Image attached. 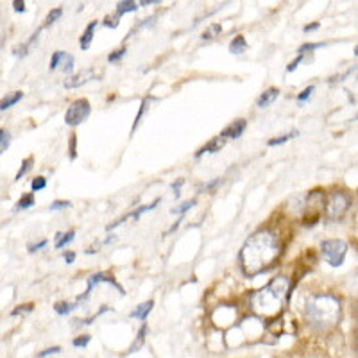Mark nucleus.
<instances>
[{"label": "nucleus", "instance_id": "obj_1", "mask_svg": "<svg viewBox=\"0 0 358 358\" xmlns=\"http://www.w3.org/2000/svg\"><path fill=\"white\" fill-rule=\"evenodd\" d=\"M281 245L278 236L270 231H258L245 242L240 249L238 260L245 276H258L270 269L280 258Z\"/></svg>", "mask_w": 358, "mask_h": 358}, {"label": "nucleus", "instance_id": "obj_2", "mask_svg": "<svg viewBox=\"0 0 358 358\" xmlns=\"http://www.w3.org/2000/svg\"><path fill=\"white\" fill-rule=\"evenodd\" d=\"M304 314L314 328H329L340 319V303L335 295L317 294L306 301Z\"/></svg>", "mask_w": 358, "mask_h": 358}, {"label": "nucleus", "instance_id": "obj_3", "mask_svg": "<svg viewBox=\"0 0 358 358\" xmlns=\"http://www.w3.org/2000/svg\"><path fill=\"white\" fill-rule=\"evenodd\" d=\"M287 290H289V280H287L285 276L274 278L267 287H263L260 292H256V294L251 297L253 310L260 315L276 314V312L280 310L281 299H283V295L287 294Z\"/></svg>", "mask_w": 358, "mask_h": 358}, {"label": "nucleus", "instance_id": "obj_4", "mask_svg": "<svg viewBox=\"0 0 358 358\" xmlns=\"http://www.w3.org/2000/svg\"><path fill=\"white\" fill-rule=\"evenodd\" d=\"M321 255H323V260L328 261L331 267H340L348 255V244L340 238L324 240L321 244Z\"/></svg>", "mask_w": 358, "mask_h": 358}, {"label": "nucleus", "instance_id": "obj_5", "mask_svg": "<svg viewBox=\"0 0 358 358\" xmlns=\"http://www.w3.org/2000/svg\"><path fill=\"white\" fill-rule=\"evenodd\" d=\"M349 204H351V199L346 194H342V192H333L328 197V201H326L324 215H326L328 221H340L346 215V211L349 210Z\"/></svg>", "mask_w": 358, "mask_h": 358}, {"label": "nucleus", "instance_id": "obj_6", "mask_svg": "<svg viewBox=\"0 0 358 358\" xmlns=\"http://www.w3.org/2000/svg\"><path fill=\"white\" fill-rule=\"evenodd\" d=\"M92 113V106L86 98H77L74 102L70 104L68 109H66V113H65V122L68 124V126H79V124H83L86 118L90 117Z\"/></svg>", "mask_w": 358, "mask_h": 358}, {"label": "nucleus", "instance_id": "obj_7", "mask_svg": "<svg viewBox=\"0 0 358 358\" xmlns=\"http://www.w3.org/2000/svg\"><path fill=\"white\" fill-rule=\"evenodd\" d=\"M160 204V199H156V201H152L151 204H147V206H142V208H138V210H134V211H131V213H128V215H124V217H120L118 221H115L113 224H109L108 226V231H111V229H115L117 226H120V224H124V222H128L129 219H132V221H138L140 217H142V213H145V211H151V210H154V208Z\"/></svg>", "mask_w": 358, "mask_h": 358}, {"label": "nucleus", "instance_id": "obj_8", "mask_svg": "<svg viewBox=\"0 0 358 358\" xmlns=\"http://www.w3.org/2000/svg\"><path fill=\"white\" fill-rule=\"evenodd\" d=\"M94 70H83V72H79V74L72 75V77L65 79L63 86L66 90H74V88H79V86H83V84H86L88 81H92L94 79Z\"/></svg>", "mask_w": 358, "mask_h": 358}, {"label": "nucleus", "instance_id": "obj_9", "mask_svg": "<svg viewBox=\"0 0 358 358\" xmlns=\"http://www.w3.org/2000/svg\"><path fill=\"white\" fill-rule=\"evenodd\" d=\"M245 126H247V122H245L244 118H238L235 122H231L226 129H222L221 136L224 138V140H226V138H240L242 132L245 131Z\"/></svg>", "mask_w": 358, "mask_h": 358}, {"label": "nucleus", "instance_id": "obj_10", "mask_svg": "<svg viewBox=\"0 0 358 358\" xmlns=\"http://www.w3.org/2000/svg\"><path fill=\"white\" fill-rule=\"evenodd\" d=\"M224 143H226V140H224L221 134H219V136H215V138H211V140L206 143V145H204V147H201L199 151H197L195 158H201L202 154H206V152H219V151H222Z\"/></svg>", "mask_w": 358, "mask_h": 358}, {"label": "nucleus", "instance_id": "obj_11", "mask_svg": "<svg viewBox=\"0 0 358 358\" xmlns=\"http://www.w3.org/2000/svg\"><path fill=\"white\" fill-rule=\"evenodd\" d=\"M278 97H280V90L278 88L265 90L263 94L258 97V100H256V106H258V108H267V106H270Z\"/></svg>", "mask_w": 358, "mask_h": 358}, {"label": "nucleus", "instance_id": "obj_12", "mask_svg": "<svg viewBox=\"0 0 358 358\" xmlns=\"http://www.w3.org/2000/svg\"><path fill=\"white\" fill-rule=\"evenodd\" d=\"M95 29H97V22H90L88 25H86V29H84L83 36H81V39H79V45H81V49L83 50H88L90 49V43H92V39H94V34H95Z\"/></svg>", "mask_w": 358, "mask_h": 358}, {"label": "nucleus", "instance_id": "obj_13", "mask_svg": "<svg viewBox=\"0 0 358 358\" xmlns=\"http://www.w3.org/2000/svg\"><path fill=\"white\" fill-rule=\"evenodd\" d=\"M39 33H41V29H38L34 33V34L31 36V39L29 41H27V43H24V45H18V47H15V50H13V54L15 56H22V58H24V56H27L31 52V49H33V47H34V43L36 41H38V36H39Z\"/></svg>", "mask_w": 358, "mask_h": 358}, {"label": "nucleus", "instance_id": "obj_14", "mask_svg": "<svg viewBox=\"0 0 358 358\" xmlns=\"http://www.w3.org/2000/svg\"><path fill=\"white\" fill-rule=\"evenodd\" d=\"M152 306H154V301H145V303H142V304H138L136 306V310H132L131 312V317L132 319H142V321H145L147 319V315H149V312L152 310Z\"/></svg>", "mask_w": 358, "mask_h": 358}, {"label": "nucleus", "instance_id": "obj_15", "mask_svg": "<svg viewBox=\"0 0 358 358\" xmlns=\"http://www.w3.org/2000/svg\"><path fill=\"white\" fill-rule=\"evenodd\" d=\"M74 236H75V231L74 229L66 231V233H56V236H54V247H56V249H63L65 245L70 244V242L74 240Z\"/></svg>", "mask_w": 358, "mask_h": 358}, {"label": "nucleus", "instance_id": "obj_16", "mask_svg": "<svg viewBox=\"0 0 358 358\" xmlns=\"http://www.w3.org/2000/svg\"><path fill=\"white\" fill-rule=\"evenodd\" d=\"M247 50V41H245V38L242 34L235 36V38L231 39L229 43V52L231 54H242V52H245Z\"/></svg>", "mask_w": 358, "mask_h": 358}, {"label": "nucleus", "instance_id": "obj_17", "mask_svg": "<svg viewBox=\"0 0 358 358\" xmlns=\"http://www.w3.org/2000/svg\"><path fill=\"white\" fill-rule=\"evenodd\" d=\"M138 5H140V4L132 2V0H124V2H118L115 15H117V16H124L126 13H132V11L138 9Z\"/></svg>", "mask_w": 358, "mask_h": 358}, {"label": "nucleus", "instance_id": "obj_18", "mask_svg": "<svg viewBox=\"0 0 358 358\" xmlns=\"http://www.w3.org/2000/svg\"><path fill=\"white\" fill-rule=\"evenodd\" d=\"M22 97H24V94H22V92H13V94H9L7 97L2 98V102H0V109H2V111L9 109L11 106H15L16 102H20V100H22Z\"/></svg>", "mask_w": 358, "mask_h": 358}, {"label": "nucleus", "instance_id": "obj_19", "mask_svg": "<svg viewBox=\"0 0 358 358\" xmlns=\"http://www.w3.org/2000/svg\"><path fill=\"white\" fill-rule=\"evenodd\" d=\"M299 134V131L297 129H294V131H290L289 134H283V136H278V138H270L269 142H267V145L269 147H276V145H283L285 142H289L290 138H295Z\"/></svg>", "mask_w": 358, "mask_h": 358}, {"label": "nucleus", "instance_id": "obj_20", "mask_svg": "<svg viewBox=\"0 0 358 358\" xmlns=\"http://www.w3.org/2000/svg\"><path fill=\"white\" fill-rule=\"evenodd\" d=\"M145 333H147V324L143 323L142 328H140V331H138V335H136V340H134V342H132V346L129 348V353H134L136 349L142 348V344L145 342Z\"/></svg>", "mask_w": 358, "mask_h": 358}, {"label": "nucleus", "instance_id": "obj_21", "mask_svg": "<svg viewBox=\"0 0 358 358\" xmlns=\"http://www.w3.org/2000/svg\"><path fill=\"white\" fill-rule=\"evenodd\" d=\"M34 194H25V195H22V199H20L18 202H16L15 210L20 211V210H27V208H31L33 204H34Z\"/></svg>", "mask_w": 358, "mask_h": 358}, {"label": "nucleus", "instance_id": "obj_22", "mask_svg": "<svg viewBox=\"0 0 358 358\" xmlns=\"http://www.w3.org/2000/svg\"><path fill=\"white\" fill-rule=\"evenodd\" d=\"M147 104H149V97H145L142 100V104H140V109H138L136 117H134V122H132V128H131V134L134 132V129L140 126V122H142V117L145 115V111H147Z\"/></svg>", "mask_w": 358, "mask_h": 358}, {"label": "nucleus", "instance_id": "obj_23", "mask_svg": "<svg viewBox=\"0 0 358 358\" xmlns=\"http://www.w3.org/2000/svg\"><path fill=\"white\" fill-rule=\"evenodd\" d=\"M33 163H34V158H33V156H29L27 160H24V162H22V167H20V170L16 172L15 181H20V179H22V177H24L25 174H27V172L33 168Z\"/></svg>", "mask_w": 358, "mask_h": 358}, {"label": "nucleus", "instance_id": "obj_24", "mask_svg": "<svg viewBox=\"0 0 358 358\" xmlns=\"http://www.w3.org/2000/svg\"><path fill=\"white\" fill-rule=\"evenodd\" d=\"M74 308H75L74 304L66 303V301H58V303L54 304V310L58 315H68Z\"/></svg>", "mask_w": 358, "mask_h": 358}, {"label": "nucleus", "instance_id": "obj_25", "mask_svg": "<svg viewBox=\"0 0 358 358\" xmlns=\"http://www.w3.org/2000/svg\"><path fill=\"white\" fill-rule=\"evenodd\" d=\"M195 202H197L195 199H188V201L181 202V204H179V208H174V210H172V213H176V215L183 217L188 210H190V208L195 206Z\"/></svg>", "mask_w": 358, "mask_h": 358}, {"label": "nucleus", "instance_id": "obj_26", "mask_svg": "<svg viewBox=\"0 0 358 358\" xmlns=\"http://www.w3.org/2000/svg\"><path fill=\"white\" fill-rule=\"evenodd\" d=\"M222 33V25H219V24H211L210 27H208L204 33H202V36L201 38L202 39H211V38H215L217 34H221Z\"/></svg>", "mask_w": 358, "mask_h": 358}, {"label": "nucleus", "instance_id": "obj_27", "mask_svg": "<svg viewBox=\"0 0 358 358\" xmlns=\"http://www.w3.org/2000/svg\"><path fill=\"white\" fill-rule=\"evenodd\" d=\"M65 56H66V52H63V50H56L54 54H52V59H50L49 68H50V70H56V68H58L59 63H63Z\"/></svg>", "mask_w": 358, "mask_h": 358}, {"label": "nucleus", "instance_id": "obj_28", "mask_svg": "<svg viewBox=\"0 0 358 358\" xmlns=\"http://www.w3.org/2000/svg\"><path fill=\"white\" fill-rule=\"evenodd\" d=\"M11 143V134L5 129H0V152H5Z\"/></svg>", "mask_w": 358, "mask_h": 358}, {"label": "nucleus", "instance_id": "obj_29", "mask_svg": "<svg viewBox=\"0 0 358 358\" xmlns=\"http://www.w3.org/2000/svg\"><path fill=\"white\" fill-rule=\"evenodd\" d=\"M61 16H63V9H61V7H56V9H52L49 15H47V18H45V25H52L54 22H58Z\"/></svg>", "mask_w": 358, "mask_h": 358}, {"label": "nucleus", "instance_id": "obj_30", "mask_svg": "<svg viewBox=\"0 0 358 358\" xmlns=\"http://www.w3.org/2000/svg\"><path fill=\"white\" fill-rule=\"evenodd\" d=\"M45 187H47V179H45L43 176H38V177H34V179L31 181V188H33V192L43 190Z\"/></svg>", "mask_w": 358, "mask_h": 358}, {"label": "nucleus", "instance_id": "obj_31", "mask_svg": "<svg viewBox=\"0 0 358 358\" xmlns=\"http://www.w3.org/2000/svg\"><path fill=\"white\" fill-rule=\"evenodd\" d=\"M321 47H324V43H321V41L319 43H304V45H301L297 52H299V56H304L306 52H312L314 49H321Z\"/></svg>", "mask_w": 358, "mask_h": 358}, {"label": "nucleus", "instance_id": "obj_32", "mask_svg": "<svg viewBox=\"0 0 358 358\" xmlns=\"http://www.w3.org/2000/svg\"><path fill=\"white\" fill-rule=\"evenodd\" d=\"M314 90H315V86H314V84H310L308 88H304L303 92H301V94L297 95V102H299V104L306 102V100H308V98L312 97V92H314Z\"/></svg>", "mask_w": 358, "mask_h": 358}, {"label": "nucleus", "instance_id": "obj_33", "mask_svg": "<svg viewBox=\"0 0 358 358\" xmlns=\"http://www.w3.org/2000/svg\"><path fill=\"white\" fill-rule=\"evenodd\" d=\"M126 56V49H117L115 52H111V54L108 56V63H117V61H120V59Z\"/></svg>", "mask_w": 358, "mask_h": 358}, {"label": "nucleus", "instance_id": "obj_34", "mask_svg": "<svg viewBox=\"0 0 358 358\" xmlns=\"http://www.w3.org/2000/svg\"><path fill=\"white\" fill-rule=\"evenodd\" d=\"M72 70H74V56L66 54L63 59V72L65 74H70Z\"/></svg>", "mask_w": 358, "mask_h": 358}, {"label": "nucleus", "instance_id": "obj_35", "mask_svg": "<svg viewBox=\"0 0 358 358\" xmlns=\"http://www.w3.org/2000/svg\"><path fill=\"white\" fill-rule=\"evenodd\" d=\"M33 306H34V304H33V303H27V304H20V306H16V310H13V312H11V315L29 314V312H33Z\"/></svg>", "mask_w": 358, "mask_h": 358}, {"label": "nucleus", "instance_id": "obj_36", "mask_svg": "<svg viewBox=\"0 0 358 358\" xmlns=\"http://www.w3.org/2000/svg\"><path fill=\"white\" fill-rule=\"evenodd\" d=\"M118 20H120V16H117L115 13L113 15H108L104 18V25L109 27V29H115V27H118Z\"/></svg>", "mask_w": 358, "mask_h": 358}, {"label": "nucleus", "instance_id": "obj_37", "mask_svg": "<svg viewBox=\"0 0 358 358\" xmlns=\"http://www.w3.org/2000/svg\"><path fill=\"white\" fill-rule=\"evenodd\" d=\"M72 206V202L70 201H54V202H50V210H65V208H70Z\"/></svg>", "mask_w": 358, "mask_h": 358}, {"label": "nucleus", "instance_id": "obj_38", "mask_svg": "<svg viewBox=\"0 0 358 358\" xmlns=\"http://www.w3.org/2000/svg\"><path fill=\"white\" fill-rule=\"evenodd\" d=\"M90 339H92L90 335H81V337L74 339V346H75V348H84V346H88Z\"/></svg>", "mask_w": 358, "mask_h": 358}, {"label": "nucleus", "instance_id": "obj_39", "mask_svg": "<svg viewBox=\"0 0 358 358\" xmlns=\"http://www.w3.org/2000/svg\"><path fill=\"white\" fill-rule=\"evenodd\" d=\"M108 310H109V306H106V304H104V306H100V310H98L97 314H95V315H92V317H88V319L81 321V323H83V324H92V323H94L95 319H97L98 315H102L104 312H108Z\"/></svg>", "mask_w": 358, "mask_h": 358}, {"label": "nucleus", "instance_id": "obj_40", "mask_svg": "<svg viewBox=\"0 0 358 358\" xmlns=\"http://www.w3.org/2000/svg\"><path fill=\"white\" fill-rule=\"evenodd\" d=\"M185 185V179H177V181L172 183V190H174V197H179V192H181V187Z\"/></svg>", "mask_w": 358, "mask_h": 358}, {"label": "nucleus", "instance_id": "obj_41", "mask_svg": "<svg viewBox=\"0 0 358 358\" xmlns=\"http://www.w3.org/2000/svg\"><path fill=\"white\" fill-rule=\"evenodd\" d=\"M61 351V348L59 346H54V348H49V349H45V351H41V353L38 355V358H45V357H49V355H56V353H59Z\"/></svg>", "mask_w": 358, "mask_h": 358}, {"label": "nucleus", "instance_id": "obj_42", "mask_svg": "<svg viewBox=\"0 0 358 358\" xmlns=\"http://www.w3.org/2000/svg\"><path fill=\"white\" fill-rule=\"evenodd\" d=\"M75 142H77V138H75V134L72 132V134H70V160H75Z\"/></svg>", "mask_w": 358, "mask_h": 358}, {"label": "nucleus", "instance_id": "obj_43", "mask_svg": "<svg viewBox=\"0 0 358 358\" xmlns=\"http://www.w3.org/2000/svg\"><path fill=\"white\" fill-rule=\"evenodd\" d=\"M303 59H304V56H297V58H295L294 61H292V63H290L289 66H287V72H294V70L297 68V66H299V63L303 61Z\"/></svg>", "mask_w": 358, "mask_h": 358}, {"label": "nucleus", "instance_id": "obj_44", "mask_svg": "<svg viewBox=\"0 0 358 358\" xmlns=\"http://www.w3.org/2000/svg\"><path fill=\"white\" fill-rule=\"evenodd\" d=\"M49 244L47 240H41V242H38V244H31L27 249H29V253H36V251H39V249H43L45 245Z\"/></svg>", "mask_w": 358, "mask_h": 358}, {"label": "nucleus", "instance_id": "obj_45", "mask_svg": "<svg viewBox=\"0 0 358 358\" xmlns=\"http://www.w3.org/2000/svg\"><path fill=\"white\" fill-rule=\"evenodd\" d=\"M63 258H65V261H66V263L72 265L75 261V253H74V251H65Z\"/></svg>", "mask_w": 358, "mask_h": 358}, {"label": "nucleus", "instance_id": "obj_46", "mask_svg": "<svg viewBox=\"0 0 358 358\" xmlns=\"http://www.w3.org/2000/svg\"><path fill=\"white\" fill-rule=\"evenodd\" d=\"M13 9H15L16 13H24V11H25V2H24V0H15V2H13Z\"/></svg>", "mask_w": 358, "mask_h": 358}, {"label": "nucleus", "instance_id": "obj_47", "mask_svg": "<svg viewBox=\"0 0 358 358\" xmlns=\"http://www.w3.org/2000/svg\"><path fill=\"white\" fill-rule=\"evenodd\" d=\"M319 27H321L319 22H314V24H310V25H304L303 31H304V33H312V31H317Z\"/></svg>", "mask_w": 358, "mask_h": 358}, {"label": "nucleus", "instance_id": "obj_48", "mask_svg": "<svg viewBox=\"0 0 358 358\" xmlns=\"http://www.w3.org/2000/svg\"><path fill=\"white\" fill-rule=\"evenodd\" d=\"M219 181H221V179H213L211 183H206V185H204V187H202L201 190H208V192L213 190V188H215L217 185H219Z\"/></svg>", "mask_w": 358, "mask_h": 358}, {"label": "nucleus", "instance_id": "obj_49", "mask_svg": "<svg viewBox=\"0 0 358 358\" xmlns=\"http://www.w3.org/2000/svg\"><path fill=\"white\" fill-rule=\"evenodd\" d=\"M151 4H158V0H142L140 5H151Z\"/></svg>", "mask_w": 358, "mask_h": 358}, {"label": "nucleus", "instance_id": "obj_50", "mask_svg": "<svg viewBox=\"0 0 358 358\" xmlns=\"http://www.w3.org/2000/svg\"><path fill=\"white\" fill-rule=\"evenodd\" d=\"M355 56H357V58H358V45H357V47H355Z\"/></svg>", "mask_w": 358, "mask_h": 358}]
</instances>
